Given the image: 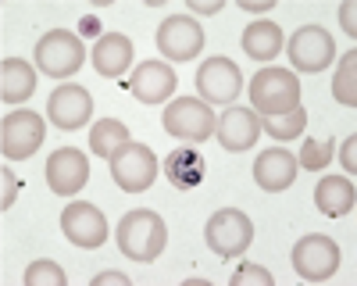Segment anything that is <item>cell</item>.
<instances>
[{"label": "cell", "instance_id": "6da1fadb", "mask_svg": "<svg viewBox=\"0 0 357 286\" xmlns=\"http://www.w3.org/2000/svg\"><path fill=\"white\" fill-rule=\"evenodd\" d=\"M114 240H118V250L126 257H132L139 265H151L168 247V225L158 211L136 208V211L122 215V222L114 229Z\"/></svg>", "mask_w": 357, "mask_h": 286}, {"label": "cell", "instance_id": "7a4b0ae2", "mask_svg": "<svg viewBox=\"0 0 357 286\" xmlns=\"http://www.w3.org/2000/svg\"><path fill=\"white\" fill-rule=\"evenodd\" d=\"M247 90L261 119H275V114H286L301 104V79L293 68H261Z\"/></svg>", "mask_w": 357, "mask_h": 286}, {"label": "cell", "instance_id": "3957f363", "mask_svg": "<svg viewBox=\"0 0 357 286\" xmlns=\"http://www.w3.org/2000/svg\"><path fill=\"white\" fill-rule=\"evenodd\" d=\"M86 65V47L72 29H47L36 40V68L50 79H72Z\"/></svg>", "mask_w": 357, "mask_h": 286}, {"label": "cell", "instance_id": "277c9868", "mask_svg": "<svg viewBox=\"0 0 357 286\" xmlns=\"http://www.w3.org/2000/svg\"><path fill=\"white\" fill-rule=\"evenodd\" d=\"M161 122H165V133L175 136L178 143H207L215 136V122H218V114L211 111V104H204L200 97H178L165 107L161 114Z\"/></svg>", "mask_w": 357, "mask_h": 286}, {"label": "cell", "instance_id": "5b68a950", "mask_svg": "<svg viewBox=\"0 0 357 286\" xmlns=\"http://www.w3.org/2000/svg\"><path fill=\"white\" fill-rule=\"evenodd\" d=\"M340 243L325 233H307L293 243L289 250V265L304 283H325L340 272Z\"/></svg>", "mask_w": 357, "mask_h": 286}, {"label": "cell", "instance_id": "8992f818", "mask_svg": "<svg viewBox=\"0 0 357 286\" xmlns=\"http://www.w3.org/2000/svg\"><path fill=\"white\" fill-rule=\"evenodd\" d=\"M204 240L218 257H243L247 247L254 243V222L240 208H222L207 218Z\"/></svg>", "mask_w": 357, "mask_h": 286}, {"label": "cell", "instance_id": "52a82bcc", "mask_svg": "<svg viewBox=\"0 0 357 286\" xmlns=\"http://www.w3.org/2000/svg\"><path fill=\"white\" fill-rule=\"evenodd\" d=\"M107 165H111V179L122 186L126 193H143V190H151L154 179H158V172H161L154 151L146 147V143H136V140H129L126 147L118 151Z\"/></svg>", "mask_w": 357, "mask_h": 286}, {"label": "cell", "instance_id": "ba28073f", "mask_svg": "<svg viewBox=\"0 0 357 286\" xmlns=\"http://www.w3.org/2000/svg\"><path fill=\"white\" fill-rule=\"evenodd\" d=\"M286 54L293 61V72H325L336 61V40L325 33L321 25H301L296 33L286 40Z\"/></svg>", "mask_w": 357, "mask_h": 286}, {"label": "cell", "instance_id": "9c48e42d", "mask_svg": "<svg viewBox=\"0 0 357 286\" xmlns=\"http://www.w3.org/2000/svg\"><path fill=\"white\" fill-rule=\"evenodd\" d=\"M47 136V122L43 114L18 107L11 114H4V129H0V151L8 161H25L40 151V143Z\"/></svg>", "mask_w": 357, "mask_h": 286}, {"label": "cell", "instance_id": "30bf717a", "mask_svg": "<svg viewBox=\"0 0 357 286\" xmlns=\"http://www.w3.org/2000/svg\"><path fill=\"white\" fill-rule=\"evenodd\" d=\"M243 90V72L236 68L232 57L215 54V57H204L200 68H197V93L204 104H232Z\"/></svg>", "mask_w": 357, "mask_h": 286}, {"label": "cell", "instance_id": "8fae6325", "mask_svg": "<svg viewBox=\"0 0 357 286\" xmlns=\"http://www.w3.org/2000/svg\"><path fill=\"white\" fill-rule=\"evenodd\" d=\"M158 50L165 61L172 65H183V61H193L204 50V29L197 25V18L190 15H168L161 25H158V36H154Z\"/></svg>", "mask_w": 357, "mask_h": 286}, {"label": "cell", "instance_id": "7c38bea8", "mask_svg": "<svg viewBox=\"0 0 357 286\" xmlns=\"http://www.w3.org/2000/svg\"><path fill=\"white\" fill-rule=\"evenodd\" d=\"M47 119L61 133H75L93 119V97H89L86 86H75V82L57 86L47 100Z\"/></svg>", "mask_w": 357, "mask_h": 286}, {"label": "cell", "instance_id": "4fadbf2b", "mask_svg": "<svg viewBox=\"0 0 357 286\" xmlns=\"http://www.w3.org/2000/svg\"><path fill=\"white\" fill-rule=\"evenodd\" d=\"M61 233L68 243L93 250V247H104V240H107V218L100 208L86 204V200H72L61 211Z\"/></svg>", "mask_w": 357, "mask_h": 286}, {"label": "cell", "instance_id": "5bb4252c", "mask_svg": "<svg viewBox=\"0 0 357 286\" xmlns=\"http://www.w3.org/2000/svg\"><path fill=\"white\" fill-rule=\"evenodd\" d=\"M89 183V158L75 147H61L47 158V186L57 197H75Z\"/></svg>", "mask_w": 357, "mask_h": 286}, {"label": "cell", "instance_id": "9a60e30c", "mask_svg": "<svg viewBox=\"0 0 357 286\" xmlns=\"http://www.w3.org/2000/svg\"><path fill=\"white\" fill-rule=\"evenodd\" d=\"M215 136L222 143V151L229 154H240V151H250L257 136H261V119H257V111L250 107H240V104H232L218 114V122H215Z\"/></svg>", "mask_w": 357, "mask_h": 286}, {"label": "cell", "instance_id": "2e32d148", "mask_svg": "<svg viewBox=\"0 0 357 286\" xmlns=\"http://www.w3.org/2000/svg\"><path fill=\"white\" fill-rule=\"evenodd\" d=\"M126 86L139 104H165L175 93L178 79H175V68L168 61H139Z\"/></svg>", "mask_w": 357, "mask_h": 286}, {"label": "cell", "instance_id": "e0dca14e", "mask_svg": "<svg viewBox=\"0 0 357 286\" xmlns=\"http://www.w3.org/2000/svg\"><path fill=\"white\" fill-rule=\"evenodd\" d=\"M301 165H296V158L282 147H268L264 154H257L254 161V183L264 190V193H282L293 186V179L301 176L296 172Z\"/></svg>", "mask_w": 357, "mask_h": 286}, {"label": "cell", "instance_id": "ac0fdd59", "mask_svg": "<svg viewBox=\"0 0 357 286\" xmlns=\"http://www.w3.org/2000/svg\"><path fill=\"white\" fill-rule=\"evenodd\" d=\"M132 40L122 36V33H104L97 43H93V72L104 75V79H122L132 65Z\"/></svg>", "mask_w": 357, "mask_h": 286}, {"label": "cell", "instance_id": "d6986e66", "mask_svg": "<svg viewBox=\"0 0 357 286\" xmlns=\"http://www.w3.org/2000/svg\"><path fill=\"white\" fill-rule=\"evenodd\" d=\"M240 47L243 54L250 57V61H272V57L282 54L286 47V36H282V25L272 22V18H257L243 29V36H240Z\"/></svg>", "mask_w": 357, "mask_h": 286}, {"label": "cell", "instance_id": "ffe728a7", "mask_svg": "<svg viewBox=\"0 0 357 286\" xmlns=\"http://www.w3.org/2000/svg\"><path fill=\"white\" fill-rule=\"evenodd\" d=\"M161 172L168 176V183L175 190H197L204 179H207V161L197 147H178L165 158Z\"/></svg>", "mask_w": 357, "mask_h": 286}, {"label": "cell", "instance_id": "44dd1931", "mask_svg": "<svg viewBox=\"0 0 357 286\" xmlns=\"http://www.w3.org/2000/svg\"><path fill=\"white\" fill-rule=\"evenodd\" d=\"M354 204H357L354 179H347V176H325V179H318V186H314V208L325 218H343V215L354 211Z\"/></svg>", "mask_w": 357, "mask_h": 286}, {"label": "cell", "instance_id": "7402d4cb", "mask_svg": "<svg viewBox=\"0 0 357 286\" xmlns=\"http://www.w3.org/2000/svg\"><path fill=\"white\" fill-rule=\"evenodd\" d=\"M33 90H36V68L25 57H4V68H0V97H4V104H22L33 97Z\"/></svg>", "mask_w": 357, "mask_h": 286}, {"label": "cell", "instance_id": "603a6c76", "mask_svg": "<svg viewBox=\"0 0 357 286\" xmlns=\"http://www.w3.org/2000/svg\"><path fill=\"white\" fill-rule=\"evenodd\" d=\"M132 136H129V129L118 122V119H100L97 126H93V133H89V151H93V158H104V161H111L118 151L126 147Z\"/></svg>", "mask_w": 357, "mask_h": 286}, {"label": "cell", "instance_id": "cb8c5ba5", "mask_svg": "<svg viewBox=\"0 0 357 286\" xmlns=\"http://www.w3.org/2000/svg\"><path fill=\"white\" fill-rule=\"evenodd\" d=\"M261 129L272 136V140H296L304 129H307V107L304 104H296L293 111H286V114H275V119H261Z\"/></svg>", "mask_w": 357, "mask_h": 286}, {"label": "cell", "instance_id": "d4e9b609", "mask_svg": "<svg viewBox=\"0 0 357 286\" xmlns=\"http://www.w3.org/2000/svg\"><path fill=\"white\" fill-rule=\"evenodd\" d=\"M354 82H357V50L340 57V68H336V79H333V97L343 107H357V86Z\"/></svg>", "mask_w": 357, "mask_h": 286}, {"label": "cell", "instance_id": "484cf974", "mask_svg": "<svg viewBox=\"0 0 357 286\" xmlns=\"http://www.w3.org/2000/svg\"><path fill=\"white\" fill-rule=\"evenodd\" d=\"M22 283H25V286H68V276H65V269L57 265V262H47V257H40V262H33V265L25 269Z\"/></svg>", "mask_w": 357, "mask_h": 286}, {"label": "cell", "instance_id": "4316f807", "mask_svg": "<svg viewBox=\"0 0 357 286\" xmlns=\"http://www.w3.org/2000/svg\"><path fill=\"white\" fill-rule=\"evenodd\" d=\"M333 161V140H304L301 154H296V165L307 172H321Z\"/></svg>", "mask_w": 357, "mask_h": 286}, {"label": "cell", "instance_id": "83f0119b", "mask_svg": "<svg viewBox=\"0 0 357 286\" xmlns=\"http://www.w3.org/2000/svg\"><path fill=\"white\" fill-rule=\"evenodd\" d=\"M229 283H232V286H272L275 279H272V272H268V269H261V265H254V262H243L240 269L232 272Z\"/></svg>", "mask_w": 357, "mask_h": 286}, {"label": "cell", "instance_id": "f1b7e54d", "mask_svg": "<svg viewBox=\"0 0 357 286\" xmlns=\"http://www.w3.org/2000/svg\"><path fill=\"white\" fill-rule=\"evenodd\" d=\"M340 25H343V33L350 40H357V4L354 0H343L340 4Z\"/></svg>", "mask_w": 357, "mask_h": 286}, {"label": "cell", "instance_id": "f546056e", "mask_svg": "<svg viewBox=\"0 0 357 286\" xmlns=\"http://www.w3.org/2000/svg\"><path fill=\"white\" fill-rule=\"evenodd\" d=\"M340 161H343V168L350 172V179H354V172H357V136H354V133L343 140V147H340Z\"/></svg>", "mask_w": 357, "mask_h": 286}, {"label": "cell", "instance_id": "4dcf8cb0", "mask_svg": "<svg viewBox=\"0 0 357 286\" xmlns=\"http://www.w3.org/2000/svg\"><path fill=\"white\" fill-rule=\"evenodd\" d=\"M93 286H129V276L126 272H100V276H93Z\"/></svg>", "mask_w": 357, "mask_h": 286}, {"label": "cell", "instance_id": "1f68e13d", "mask_svg": "<svg viewBox=\"0 0 357 286\" xmlns=\"http://www.w3.org/2000/svg\"><path fill=\"white\" fill-rule=\"evenodd\" d=\"M225 4L222 0H190V11H197V15H218Z\"/></svg>", "mask_w": 357, "mask_h": 286}, {"label": "cell", "instance_id": "d6a6232c", "mask_svg": "<svg viewBox=\"0 0 357 286\" xmlns=\"http://www.w3.org/2000/svg\"><path fill=\"white\" fill-rule=\"evenodd\" d=\"M15 193H18V179L11 176V172L4 168V211L15 204Z\"/></svg>", "mask_w": 357, "mask_h": 286}, {"label": "cell", "instance_id": "836d02e7", "mask_svg": "<svg viewBox=\"0 0 357 286\" xmlns=\"http://www.w3.org/2000/svg\"><path fill=\"white\" fill-rule=\"evenodd\" d=\"M272 4H275V0H264V4H261V0H240L243 11H272Z\"/></svg>", "mask_w": 357, "mask_h": 286}, {"label": "cell", "instance_id": "e575fe53", "mask_svg": "<svg viewBox=\"0 0 357 286\" xmlns=\"http://www.w3.org/2000/svg\"><path fill=\"white\" fill-rule=\"evenodd\" d=\"M82 33H86V36H97V33H100L97 18H86V22H82Z\"/></svg>", "mask_w": 357, "mask_h": 286}]
</instances>
